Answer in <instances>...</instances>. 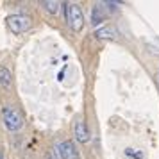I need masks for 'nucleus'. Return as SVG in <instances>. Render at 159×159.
I'll use <instances>...</instances> for the list:
<instances>
[{
	"instance_id": "obj_1",
	"label": "nucleus",
	"mask_w": 159,
	"mask_h": 159,
	"mask_svg": "<svg viewBox=\"0 0 159 159\" xmlns=\"http://www.w3.org/2000/svg\"><path fill=\"white\" fill-rule=\"evenodd\" d=\"M65 11H66V23H68V27L73 32H80L84 29V13H82L80 6L75 4V2H70V4H66Z\"/></svg>"
},
{
	"instance_id": "obj_2",
	"label": "nucleus",
	"mask_w": 159,
	"mask_h": 159,
	"mask_svg": "<svg viewBox=\"0 0 159 159\" xmlns=\"http://www.w3.org/2000/svg\"><path fill=\"white\" fill-rule=\"evenodd\" d=\"M2 122L6 125V129L11 130V132H18L23 127L22 115L15 107H11V106H6V107L2 109Z\"/></svg>"
},
{
	"instance_id": "obj_3",
	"label": "nucleus",
	"mask_w": 159,
	"mask_h": 159,
	"mask_svg": "<svg viewBox=\"0 0 159 159\" xmlns=\"http://www.w3.org/2000/svg\"><path fill=\"white\" fill-rule=\"evenodd\" d=\"M7 27L13 34H22L30 27V18L25 15H11L7 18Z\"/></svg>"
},
{
	"instance_id": "obj_4",
	"label": "nucleus",
	"mask_w": 159,
	"mask_h": 159,
	"mask_svg": "<svg viewBox=\"0 0 159 159\" xmlns=\"http://www.w3.org/2000/svg\"><path fill=\"white\" fill-rule=\"evenodd\" d=\"M73 134L77 138V141H80V143H88L89 141V130H88V125L84 122V118H75V122H73Z\"/></svg>"
},
{
	"instance_id": "obj_5",
	"label": "nucleus",
	"mask_w": 159,
	"mask_h": 159,
	"mask_svg": "<svg viewBox=\"0 0 159 159\" xmlns=\"http://www.w3.org/2000/svg\"><path fill=\"white\" fill-rule=\"evenodd\" d=\"M61 154H63V159H79V150L72 139L61 141Z\"/></svg>"
},
{
	"instance_id": "obj_6",
	"label": "nucleus",
	"mask_w": 159,
	"mask_h": 159,
	"mask_svg": "<svg viewBox=\"0 0 159 159\" xmlns=\"http://www.w3.org/2000/svg\"><path fill=\"white\" fill-rule=\"evenodd\" d=\"M93 36L97 38V39H115V38L118 36V30H116L113 25H104V27L95 30Z\"/></svg>"
},
{
	"instance_id": "obj_7",
	"label": "nucleus",
	"mask_w": 159,
	"mask_h": 159,
	"mask_svg": "<svg viewBox=\"0 0 159 159\" xmlns=\"http://www.w3.org/2000/svg\"><path fill=\"white\" fill-rule=\"evenodd\" d=\"M106 18H107V13H106V9L102 7V4H95L93 9H91V23L97 27L102 22H106Z\"/></svg>"
},
{
	"instance_id": "obj_8",
	"label": "nucleus",
	"mask_w": 159,
	"mask_h": 159,
	"mask_svg": "<svg viewBox=\"0 0 159 159\" xmlns=\"http://www.w3.org/2000/svg\"><path fill=\"white\" fill-rule=\"evenodd\" d=\"M11 79H13L11 70H7L6 66H0V86L7 89V88L11 86Z\"/></svg>"
},
{
	"instance_id": "obj_9",
	"label": "nucleus",
	"mask_w": 159,
	"mask_h": 159,
	"mask_svg": "<svg viewBox=\"0 0 159 159\" xmlns=\"http://www.w3.org/2000/svg\"><path fill=\"white\" fill-rule=\"evenodd\" d=\"M41 6L47 9V13L57 15L59 9H61V2H57V0H45V2H41Z\"/></svg>"
},
{
	"instance_id": "obj_10",
	"label": "nucleus",
	"mask_w": 159,
	"mask_h": 159,
	"mask_svg": "<svg viewBox=\"0 0 159 159\" xmlns=\"http://www.w3.org/2000/svg\"><path fill=\"white\" fill-rule=\"evenodd\" d=\"M52 157L54 159H63V154H61V143H56L52 147Z\"/></svg>"
},
{
	"instance_id": "obj_11",
	"label": "nucleus",
	"mask_w": 159,
	"mask_h": 159,
	"mask_svg": "<svg viewBox=\"0 0 159 159\" xmlns=\"http://www.w3.org/2000/svg\"><path fill=\"white\" fill-rule=\"evenodd\" d=\"M0 159H6V157H4V152H2V150H0Z\"/></svg>"
},
{
	"instance_id": "obj_12",
	"label": "nucleus",
	"mask_w": 159,
	"mask_h": 159,
	"mask_svg": "<svg viewBox=\"0 0 159 159\" xmlns=\"http://www.w3.org/2000/svg\"><path fill=\"white\" fill-rule=\"evenodd\" d=\"M45 159H54V157H52V156H47V157H45Z\"/></svg>"
}]
</instances>
